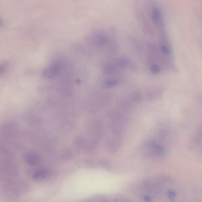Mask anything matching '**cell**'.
<instances>
[{"instance_id": "obj_14", "label": "cell", "mask_w": 202, "mask_h": 202, "mask_svg": "<svg viewBox=\"0 0 202 202\" xmlns=\"http://www.w3.org/2000/svg\"><path fill=\"white\" fill-rule=\"evenodd\" d=\"M119 103L120 106L123 108H128L129 107V106H130L129 104L128 103V101H126V100H121V101H120Z\"/></svg>"}, {"instance_id": "obj_9", "label": "cell", "mask_w": 202, "mask_h": 202, "mask_svg": "<svg viewBox=\"0 0 202 202\" xmlns=\"http://www.w3.org/2000/svg\"><path fill=\"white\" fill-rule=\"evenodd\" d=\"M112 201L114 202H130L131 201L127 197L122 195L115 196L112 199Z\"/></svg>"}, {"instance_id": "obj_3", "label": "cell", "mask_w": 202, "mask_h": 202, "mask_svg": "<svg viewBox=\"0 0 202 202\" xmlns=\"http://www.w3.org/2000/svg\"><path fill=\"white\" fill-rule=\"evenodd\" d=\"M47 170L44 168H39L35 170L33 173L32 179L36 182H41L47 178L48 175Z\"/></svg>"}, {"instance_id": "obj_16", "label": "cell", "mask_w": 202, "mask_h": 202, "mask_svg": "<svg viewBox=\"0 0 202 202\" xmlns=\"http://www.w3.org/2000/svg\"><path fill=\"white\" fill-rule=\"evenodd\" d=\"M143 199L146 202H150L152 201L151 197L149 195H144L143 196Z\"/></svg>"}, {"instance_id": "obj_7", "label": "cell", "mask_w": 202, "mask_h": 202, "mask_svg": "<svg viewBox=\"0 0 202 202\" xmlns=\"http://www.w3.org/2000/svg\"><path fill=\"white\" fill-rule=\"evenodd\" d=\"M90 201L95 202H106L107 201V197L103 195H98L94 196V197L90 198Z\"/></svg>"}, {"instance_id": "obj_10", "label": "cell", "mask_w": 202, "mask_h": 202, "mask_svg": "<svg viewBox=\"0 0 202 202\" xmlns=\"http://www.w3.org/2000/svg\"><path fill=\"white\" fill-rule=\"evenodd\" d=\"M118 82L115 80H109L104 83L103 87L104 88L113 87L117 85Z\"/></svg>"}, {"instance_id": "obj_2", "label": "cell", "mask_w": 202, "mask_h": 202, "mask_svg": "<svg viewBox=\"0 0 202 202\" xmlns=\"http://www.w3.org/2000/svg\"><path fill=\"white\" fill-rule=\"evenodd\" d=\"M122 135L110 132L106 141V149L109 152L114 153L121 149L122 143Z\"/></svg>"}, {"instance_id": "obj_4", "label": "cell", "mask_w": 202, "mask_h": 202, "mask_svg": "<svg viewBox=\"0 0 202 202\" xmlns=\"http://www.w3.org/2000/svg\"><path fill=\"white\" fill-rule=\"evenodd\" d=\"M25 161L30 166H36L40 164L41 159L38 155L34 153H29L25 156Z\"/></svg>"}, {"instance_id": "obj_1", "label": "cell", "mask_w": 202, "mask_h": 202, "mask_svg": "<svg viewBox=\"0 0 202 202\" xmlns=\"http://www.w3.org/2000/svg\"><path fill=\"white\" fill-rule=\"evenodd\" d=\"M143 149L147 155L154 158L162 157L166 152L163 147L153 140L148 141L144 143Z\"/></svg>"}, {"instance_id": "obj_6", "label": "cell", "mask_w": 202, "mask_h": 202, "mask_svg": "<svg viewBox=\"0 0 202 202\" xmlns=\"http://www.w3.org/2000/svg\"><path fill=\"white\" fill-rule=\"evenodd\" d=\"M115 67L112 64H108L105 66L104 72L105 74H110L115 72Z\"/></svg>"}, {"instance_id": "obj_5", "label": "cell", "mask_w": 202, "mask_h": 202, "mask_svg": "<svg viewBox=\"0 0 202 202\" xmlns=\"http://www.w3.org/2000/svg\"><path fill=\"white\" fill-rule=\"evenodd\" d=\"M58 67L56 65L51 66V67L47 68L44 72V75L46 78H51L55 74L57 73L58 71Z\"/></svg>"}, {"instance_id": "obj_8", "label": "cell", "mask_w": 202, "mask_h": 202, "mask_svg": "<svg viewBox=\"0 0 202 202\" xmlns=\"http://www.w3.org/2000/svg\"><path fill=\"white\" fill-rule=\"evenodd\" d=\"M129 61L125 57H121L117 60L116 64L120 67H124L128 65Z\"/></svg>"}, {"instance_id": "obj_12", "label": "cell", "mask_w": 202, "mask_h": 202, "mask_svg": "<svg viewBox=\"0 0 202 202\" xmlns=\"http://www.w3.org/2000/svg\"><path fill=\"white\" fill-rule=\"evenodd\" d=\"M132 98L136 102H139L141 99V95L138 92H135L132 94Z\"/></svg>"}, {"instance_id": "obj_15", "label": "cell", "mask_w": 202, "mask_h": 202, "mask_svg": "<svg viewBox=\"0 0 202 202\" xmlns=\"http://www.w3.org/2000/svg\"><path fill=\"white\" fill-rule=\"evenodd\" d=\"M130 68L131 70L133 71H137L138 70V67L137 64L134 63H131L130 66Z\"/></svg>"}, {"instance_id": "obj_11", "label": "cell", "mask_w": 202, "mask_h": 202, "mask_svg": "<svg viewBox=\"0 0 202 202\" xmlns=\"http://www.w3.org/2000/svg\"><path fill=\"white\" fill-rule=\"evenodd\" d=\"M150 71L153 74H158L160 72V68L158 65L152 64L150 67Z\"/></svg>"}, {"instance_id": "obj_13", "label": "cell", "mask_w": 202, "mask_h": 202, "mask_svg": "<svg viewBox=\"0 0 202 202\" xmlns=\"http://www.w3.org/2000/svg\"><path fill=\"white\" fill-rule=\"evenodd\" d=\"M176 195V192L173 190L169 189L167 192V195L170 199H174L175 198Z\"/></svg>"}]
</instances>
